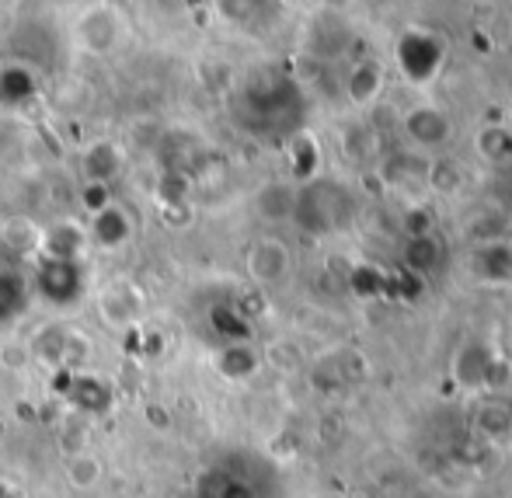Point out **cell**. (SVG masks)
Returning <instances> with one entry per match:
<instances>
[{
  "instance_id": "obj_1",
  "label": "cell",
  "mask_w": 512,
  "mask_h": 498,
  "mask_svg": "<svg viewBox=\"0 0 512 498\" xmlns=\"http://www.w3.org/2000/svg\"><path fill=\"white\" fill-rule=\"evenodd\" d=\"M398 129H401L405 147L411 154H422V157L443 154L453 143V133H457L453 115L446 112L443 105H436V101H415V105H408L405 112H401Z\"/></svg>"
},
{
  "instance_id": "obj_2",
  "label": "cell",
  "mask_w": 512,
  "mask_h": 498,
  "mask_svg": "<svg viewBox=\"0 0 512 498\" xmlns=\"http://www.w3.org/2000/svg\"><path fill=\"white\" fill-rule=\"evenodd\" d=\"M126 39H129V21L112 4L84 7L74 21V46L84 56H112L126 46Z\"/></svg>"
},
{
  "instance_id": "obj_3",
  "label": "cell",
  "mask_w": 512,
  "mask_h": 498,
  "mask_svg": "<svg viewBox=\"0 0 512 498\" xmlns=\"http://www.w3.org/2000/svg\"><path fill=\"white\" fill-rule=\"evenodd\" d=\"M244 272H248L251 283L262 286V290H276V286H283L293 272L290 244L276 234L255 237V241L248 244V251H244Z\"/></svg>"
},
{
  "instance_id": "obj_4",
  "label": "cell",
  "mask_w": 512,
  "mask_h": 498,
  "mask_svg": "<svg viewBox=\"0 0 512 498\" xmlns=\"http://www.w3.org/2000/svg\"><path fill=\"white\" fill-rule=\"evenodd\" d=\"M342 189L331 182H304L300 185V196H297V216L293 220L300 223L304 230L310 234H328V230H335L338 223H342V213L349 206H345Z\"/></svg>"
},
{
  "instance_id": "obj_5",
  "label": "cell",
  "mask_w": 512,
  "mask_h": 498,
  "mask_svg": "<svg viewBox=\"0 0 512 498\" xmlns=\"http://www.w3.org/2000/svg\"><path fill=\"white\" fill-rule=\"evenodd\" d=\"M98 310H102V317L108 324L126 328V324H136L143 317L147 297H143L140 286L129 283V279H112V283L98 293Z\"/></svg>"
},
{
  "instance_id": "obj_6",
  "label": "cell",
  "mask_w": 512,
  "mask_h": 498,
  "mask_svg": "<svg viewBox=\"0 0 512 498\" xmlns=\"http://www.w3.org/2000/svg\"><path fill=\"white\" fill-rule=\"evenodd\" d=\"M88 248H91L88 227L77 220H60V223H53V227L42 230L39 255L53 258V262H81Z\"/></svg>"
},
{
  "instance_id": "obj_7",
  "label": "cell",
  "mask_w": 512,
  "mask_h": 498,
  "mask_svg": "<svg viewBox=\"0 0 512 498\" xmlns=\"http://www.w3.org/2000/svg\"><path fill=\"white\" fill-rule=\"evenodd\" d=\"M84 227H88V241L102 251H119L133 241V216H129L119 202L105 206L102 213L88 216Z\"/></svg>"
},
{
  "instance_id": "obj_8",
  "label": "cell",
  "mask_w": 512,
  "mask_h": 498,
  "mask_svg": "<svg viewBox=\"0 0 512 498\" xmlns=\"http://www.w3.org/2000/svg\"><path fill=\"white\" fill-rule=\"evenodd\" d=\"M384 81H387V74L377 60H359V63H352L349 74H345L342 91L352 105L370 108V105H377L380 95H384Z\"/></svg>"
},
{
  "instance_id": "obj_9",
  "label": "cell",
  "mask_w": 512,
  "mask_h": 498,
  "mask_svg": "<svg viewBox=\"0 0 512 498\" xmlns=\"http://www.w3.org/2000/svg\"><path fill=\"white\" fill-rule=\"evenodd\" d=\"M297 196H300L297 182H283V178L279 182H265L255 192V213L265 223H290L297 216Z\"/></svg>"
},
{
  "instance_id": "obj_10",
  "label": "cell",
  "mask_w": 512,
  "mask_h": 498,
  "mask_svg": "<svg viewBox=\"0 0 512 498\" xmlns=\"http://www.w3.org/2000/svg\"><path fill=\"white\" fill-rule=\"evenodd\" d=\"M213 363H216V370H220V377L241 384V380H251L262 370V352L248 342H227L216 349Z\"/></svg>"
},
{
  "instance_id": "obj_11",
  "label": "cell",
  "mask_w": 512,
  "mask_h": 498,
  "mask_svg": "<svg viewBox=\"0 0 512 498\" xmlns=\"http://www.w3.org/2000/svg\"><path fill=\"white\" fill-rule=\"evenodd\" d=\"M276 0H213L216 14L234 28H255L272 14Z\"/></svg>"
},
{
  "instance_id": "obj_12",
  "label": "cell",
  "mask_w": 512,
  "mask_h": 498,
  "mask_svg": "<svg viewBox=\"0 0 512 498\" xmlns=\"http://www.w3.org/2000/svg\"><path fill=\"white\" fill-rule=\"evenodd\" d=\"M0 241H4L7 251H14V255H35L42 244V227L39 223H32L28 216H11V220L0 227Z\"/></svg>"
},
{
  "instance_id": "obj_13",
  "label": "cell",
  "mask_w": 512,
  "mask_h": 498,
  "mask_svg": "<svg viewBox=\"0 0 512 498\" xmlns=\"http://www.w3.org/2000/svg\"><path fill=\"white\" fill-rule=\"evenodd\" d=\"M81 168H84V182L112 185V175L119 171V150H115V143H108V140L91 143L81 157Z\"/></svg>"
},
{
  "instance_id": "obj_14",
  "label": "cell",
  "mask_w": 512,
  "mask_h": 498,
  "mask_svg": "<svg viewBox=\"0 0 512 498\" xmlns=\"http://www.w3.org/2000/svg\"><path fill=\"white\" fill-rule=\"evenodd\" d=\"M474 147H478V154L485 157V161L512 164V129H506V126L481 129L478 140H474Z\"/></svg>"
},
{
  "instance_id": "obj_15",
  "label": "cell",
  "mask_w": 512,
  "mask_h": 498,
  "mask_svg": "<svg viewBox=\"0 0 512 498\" xmlns=\"http://www.w3.org/2000/svg\"><path fill=\"white\" fill-rule=\"evenodd\" d=\"M102 474H105L102 460H98L95 453H88V450L74 453V457L67 460V481L74 488H95L98 481H102Z\"/></svg>"
},
{
  "instance_id": "obj_16",
  "label": "cell",
  "mask_w": 512,
  "mask_h": 498,
  "mask_svg": "<svg viewBox=\"0 0 512 498\" xmlns=\"http://www.w3.org/2000/svg\"><path fill=\"white\" fill-rule=\"evenodd\" d=\"M112 185H105V182H84L81 185V206L88 209V216H95V213H102L105 206H112Z\"/></svg>"
}]
</instances>
